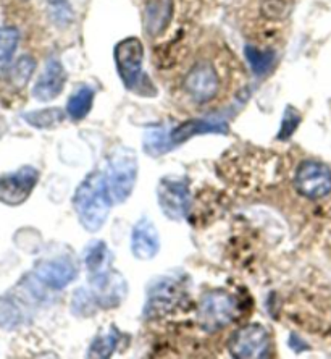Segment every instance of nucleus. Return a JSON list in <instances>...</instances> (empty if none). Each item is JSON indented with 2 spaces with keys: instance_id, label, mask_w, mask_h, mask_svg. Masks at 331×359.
I'll use <instances>...</instances> for the list:
<instances>
[{
  "instance_id": "1a4fd4ad",
  "label": "nucleus",
  "mask_w": 331,
  "mask_h": 359,
  "mask_svg": "<svg viewBox=\"0 0 331 359\" xmlns=\"http://www.w3.org/2000/svg\"><path fill=\"white\" fill-rule=\"evenodd\" d=\"M89 283L92 287L91 293L97 306L105 309L118 306L125 299L126 292H128V285H126L125 278L117 272L108 271V269H102L96 273H91Z\"/></svg>"
},
{
  "instance_id": "a878e982",
  "label": "nucleus",
  "mask_w": 331,
  "mask_h": 359,
  "mask_svg": "<svg viewBox=\"0 0 331 359\" xmlns=\"http://www.w3.org/2000/svg\"><path fill=\"white\" fill-rule=\"evenodd\" d=\"M50 2H52V0H50Z\"/></svg>"
},
{
  "instance_id": "6ab92c4d",
  "label": "nucleus",
  "mask_w": 331,
  "mask_h": 359,
  "mask_svg": "<svg viewBox=\"0 0 331 359\" xmlns=\"http://www.w3.org/2000/svg\"><path fill=\"white\" fill-rule=\"evenodd\" d=\"M244 54L246 59L249 62V65L252 67V72L259 76L269 73L270 68L273 67V62H275V54H273V52L257 49L254 46H246Z\"/></svg>"
},
{
  "instance_id": "39448f33",
  "label": "nucleus",
  "mask_w": 331,
  "mask_h": 359,
  "mask_svg": "<svg viewBox=\"0 0 331 359\" xmlns=\"http://www.w3.org/2000/svg\"><path fill=\"white\" fill-rule=\"evenodd\" d=\"M157 201L167 219L173 222L185 220L191 205L188 182L180 177H164L157 187Z\"/></svg>"
},
{
  "instance_id": "0eeeda50",
  "label": "nucleus",
  "mask_w": 331,
  "mask_h": 359,
  "mask_svg": "<svg viewBox=\"0 0 331 359\" xmlns=\"http://www.w3.org/2000/svg\"><path fill=\"white\" fill-rule=\"evenodd\" d=\"M294 188L309 199H320L331 193V170L318 161H306L297 167Z\"/></svg>"
},
{
  "instance_id": "f8f14e48",
  "label": "nucleus",
  "mask_w": 331,
  "mask_h": 359,
  "mask_svg": "<svg viewBox=\"0 0 331 359\" xmlns=\"http://www.w3.org/2000/svg\"><path fill=\"white\" fill-rule=\"evenodd\" d=\"M34 276L41 283L52 290H63L78 276V267L71 259L55 257V259L41 261L34 267Z\"/></svg>"
},
{
  "instance_id": "393cba45",
  "label": "nucleus",
  "mask_w": 331,
  "mask_h": 359,
  "mask_svg": "<svg viewBox=\"0 0 331 359\" xmlns=\"http://www.w3.org/2000/svg\"><path fill=\"white\" fill-rule=\"evenodd\" d=\"M301 125V114L297 112L296 109L288 105L285 109V114L281 117V126L280 131H278V140L280 141H288L291 136L296 133L297 126Z\"/></svg>"
},
{
  "instance_id": "7ed1b4c3",
  "label": "nucleus",
  "mask_w": 331,
  "mask_h": 359,
  "mask_svg": "<svg viewBox=\"0 0 331 359\" xmlns=\"http://www.w3.org/2000/svg\"><path fill=\"white\" fill-rule=\"evenodd\" d=\"M115 65L126 89L141 94H147L146 88H152L149 80L143 73L144 46L138 38H126L115 46Z\"/></svg>"
},
{
  "instance_id": "2eb2a0df",
  "label": "nucleus",
  "mask_w": 331,
  "mask_h": 359,
  "mask_svg": "<svg viewBox=\"0 0 331 359\" xmlns=\"http://www.w3.org/2000/svg\"><path fill=\"white\" fill-rule=\"evenodd\" d=\"M160 251V236L154 222L147 217L134 225L131 233V252L138 261H152Z\"/></svg>"
},
{
  "instance_id": "20e7f679",
  "label": "nucleus",
  "mask_w": 331,
  "mask_h": 359,
  "mask_svg": "<svg viewBox=\"0 0 331 359\" xmlns=\"http://www.w3.org/2000/svg\"><path fill=\"white\" fill-rule=\"evenodd\" d=\"M236 316H238V303L223 290L207 293L199 304V324L206 332L225 329L236 319Z\"/></svg>"
},
{
  "instance_id": "aec40b11",
  "label": "nucleus",
  "mask_w": 331,
  "mask_h": 359,
  "mask_svg": "<svg viewBox=\"0 0 331 359\" xmlns=\"http://www.w3.org/2000/svg\"><path fill=\"white\" fill-rule=\"evenodd\" d=\"M120 341V332L115 329L108 330L107 334L102 337H97L96 340L92 341L91 348L87 350L89 358H110L117 350Z\"/></svg>"
},
{
  "instance_id": "f257e3e1",
  "label": "nucleus",
  "mask_w": 331,
  "mask_h": 359,
  "mask_svg": "<svg viewBox=\"0 0 331 359\" xmlns=\"http://www.w3.org/2000/svg\"><path fill=\"white\" fill-rule=\"evenodd\" d=\"M112 204L113 201L110 196L105 173L101 172H94L84 178L73 198L78 220L89 233H96L102 229Z\"/></svg>"
},
{
  "instance_id": "f3484780",
  "label": "nucleus",
  "mask_w": 331,
  "mask_h": 359,
  "mask_svg": "<svg viewBox=\"0 0 331 359\" xmlns=\"http://www.w3.org/2000/svg\"><path fill=\"white\" fill-rule=\"evenodd\" d=\"M94 97H96V93H94V89L91 86L83 84V86L78 88L66 102L68 117L75 121H81L83 118H86L92 109Z\"/></svg>"
},
{
  "instance_id": "a211bd4d",
  "label": "nucleus",
  "mask_w": 331,
  "mask_h": 359,
  "mask_svg": "<svg viewBox=\"0 0 331 359\" xmlns=\"http://www.w3.org/2000/svg\"><path fill=\"white\" fill-rule=\"evenodd\" d=\"M65 117H66V112H63V110L59 107L34 110V112L23 115L26 123H29L31 126H34V128H39V130L54 128V126L60 125L62 121L65 120Z\"/></svg>"
},
{
  "instance_id": "dca6fc26",
  "label": "nucleus",
  "mask_w": 331,
  "mask_h": 359,
  "mask_svg": "<svg viewBox=\"0 0 331 359\" xmlns=\"http://www.w3.org/2000/svg\"><path fill=\"white\" fill-rule=\"evenodd\" d=\"M173 15V0H149L144 10V29L150 38L165 33Z\"/></svg>"
},
{
  "instance_id": "9b49d317",
  "label": "nucleus",
  "mask_w": 331,
  "mask_h": 359,
  "mask_svg": "<svg viewBox=\"0 0 331 359\" xmlns=\"http://www.w3.org/2000/svg\"><path fill=\"white\" fill-rule=\"evenodd\" d=\"M210 133H228V125L223 120L213 118H194L186 120L173 128H167V144L168 149H175L183 142L194 138L199 135H210Z\"/></svg>"
},
{
  "instance_id": "6e6552de",
  "label": "nucleus",
  "mask_w": 331,
  "mask_h": 359,
  "mask_svg": "<svg viewBox=\"0 0 331 359\" xmlns=\"http://www.w3.org/2000/svg\"><path fill=\"white\" fill-rule=\"evenodd\" d=\"M39 182L38 168L24 165L12 173L0 177V203L20 205L31 196Z\"/></svg>"
},
{
  "instance_id": "5701e85b",
  "label": "nucleus",
  "mask_w": 331,
  "mask_h": 359,
  "mask_svg": "<svg viewBox=\"0 0 331 359\" xmlns=\"http://www.w3.org/2000/svg\"><path fill=\"white\" fill-rule=\"evenodd\" d=\"M107 245L104 241L96 240L86 248L84 251V264L89 273H96L105 269V261H107Z\"/></svg>"
},
{
  "instance_id": "b1692460",
  "label": "nucleus",
  "mask_w": 331,
  "mask_h": 359,
  "mask_svg": "<svg viewBox=\"0 0 331 359\" xmlns=\"http://www.w3.org/2000/svg\"><path fill=\"white\" fill-rule=\"evenodd\" d=\"M23 322V314L13 299H0V325L3 329H15Z\"/></svg>"
},
{
  "instance_id": "4468645a",
  "label": "nucleus",
  "mask_w": 331,
  "mask_h": 359,
  "mask_svg": "<svg viewBox=\"0 0 331 359\" xmlns=\"http://www.w3.org/2000/svg\"><path fill=\"white\" fill-rule=\"evenodd\" d=\"M181 287L175 280L162 278L157 280L154 287L149 288V298L146 304L147 316H164L175 308L181 299Z\"/></svg>"
},
{
  "instance_id": "4be33fe9",
  "label": "nucleus",
  "mask_w": 331,
  "mask_h": 359,
  "mask_svg": "<svg viewBox=\"0 0 331 359\" xmlns=\"http://www.w3.org/2000/svg\"><path fill=\"white\" fill-rule=\"evenodd\" d=\"M34 70H36V60L29 55H23V57H20L17 62H15V65L12 68H10L8 80L15 88L21 89L28 84L31 76H33Z\"/></svg>"
},
{
  "instance_id": "f03ea898",
  "label": "nucleus",
  "mask_w": 331,
  "mask_h": 359,
  "mask_svg": "<svg viewBox=\"0 0 331 359\" xmlns=\"http://www.w3.org/2000/svg\"><path fill=\"white\" fill-rule=\"evenodd\" d=\"M138 156L129 147L120 146L108 159L105 180L113 204H122L131 196L138 180Z\"/></svg>"
},
{
  "instance_id": "423d86ee",
  "label": "nucleus",
  "mask_w": 331,
  "mask_h": 359,
  "mask_svg": "<svg viewBox=\"0 0 331 359\" xmlns=\"http://www.w3.org/2000/svg\"><path fill=\"white\" fill-rule=\"evenodd\" d=\"M228 350L238 359L265 358L270 351V334L260 324L241 327L230 337Z\"/></svg>"
},
{
  "instance_id": "9d476101",
  "label": "nucleus",
  "mask_w": 331,
  "mask_h": 359,
  "mask_svg": "<svg viewBox=\"0 0 331 359\" xmlns=\"http://www.w3.org/2000/svg\"><path fill=\"white\" fill-rule=\"evenodd\" d=\"M218 73L212 63L201 62L188 73L185 80L186 93L199 104H207L218 93Z\"/></svg>"
},
{
  "instance_id": "ddd939ff",
  "label": "nucleus",
  "mask_w": 331,
  "mask_h": 359,
  "mask_svg": "<svg viewBox=\"0 0 331 359\" xmlns=\"http://www.w3.org/2000/svg\"><path fill=\"white\" fill-rule=\"evenodd\" d=\"M66 81V72L55 57L47 59L44 70L33 88V97L39 102H50L62 94Z\"/></svg>"
},
{
  "instance_id": "412c9836",
  "label": "nucleus",
  "mask_w": 331,
  "mask_h": 359,
  "mask_svg": "<svg viewBox=\"0 0 331 359\" xmlns=\"http://www.w3.org/2000/svg\"><path fill=\"white\" fill-rule=\"evenodd\" d=\"M20 42V31L13 26L0 28V68L7 67L17 50Z\"/></svg>"
}]
</instances>
